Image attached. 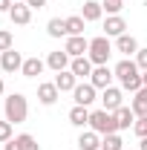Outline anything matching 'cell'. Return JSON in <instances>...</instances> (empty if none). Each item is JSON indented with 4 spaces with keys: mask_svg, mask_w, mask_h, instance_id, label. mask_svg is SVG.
<instances>
[{
    "mask_svg": "<svg viewBox=\"0 0 147 150\" xmlns=\"http://www.w3.org/2000/svg\"><path fill=\"white\" fill-rule=\"evenodd\" d=\"M3 112H6V121H12V124L26 121V115H29L26 95H23V93H12L9 98H6V104H3Z\"/></svg>",
    "mask_w": 147,
    "mask_h": 150,
    "instance_id": "6da1fadb",
    "label": "cell"
},
{
    "mask_svg": "<svg viewBox=\"0 0 147 150\" xmlns=\"http://www.w3.org/2000/svg\"><path fill=\"white\" fill-rule=\"evenodd\" d=\"M90 130H95L98 136H110V133H118L115 112H107V110H92V112H90Z\"/></svg>",
    "mask_w": 147,
    "mask_h": 150,
    "instance_id": "7a4b0ae2",
    "label": "cell"
},
{
    "mask_svg": "<svg viewBox=\"0 0 147 150\" xmlns=\"http://www.w3.org/2000/svg\"><path fill=\"white\" fill-rule=\"evenodd\" d=\"M110 55H112V43H110L107 35H98V38L90 40V52H87V58H90L95 67H104V64L110 61Z\"/></svg>",
    "mask_w": 147,
    "mask_h": 150,
    "instance_id": "3957f363",
    "label": "cell"
},
{
    "mask_svg": "<svg viewBox=\"0 0 147 150\" xmlns=\"http://www.w3.org/2000/svg\"><path fill=\"white\" fill-rule=\"evenodd\" d=\"M9 18H12L15 26H26V23L32 20V6H29L26 0H15L12 9H9Z\"/></svg>",
    "mask_w": 147,
    "mask_h": 150,
    "instance_id": "277c9868",
    "label": "cell"
},
{
    "mask_svg": "<svg viewBox=\"0 0 147 150\" xmlns=\"http://www.w3.org/2000/svg\"><path fill=\"white\" fill-rule=\"evenodd\" d=\"M64 52H66L69 58H81V55L90 52V40H87L84 35H69L66 43H64Z\"/></svg>",
    "mask_w": 147,
    "mask_h": 150,
    "instance_id": "5b68a950",
    "label": "cell"
},
{
    "mask_svg": "<svg viewBox=\"0 0 147 150\" xmlns=\"http://www.w3.org/2000/svg\"><path fill=\"white\" fill-rule=\"evenodd\" d=\"M112 78H115V72L104 64V67H95V69H92L90 84L95 87V90H107V87H112Z\"/></svg>",
    "mask_w": 147,
    "mask_h": 150,
    "instance_id": "8992f818",
    "label": "cell"
},
{
    "mask_svg": "<svg viewBox=\"0 0 147 150\" xmlns=\"http://www.w3.org/2000/svg\"><path fill=\"white\" fill-rule=\"evenodd\" d=\"M58 98H61V90L55 87V81H43V84H37V101H40V104L52 107Z\"/></svg>",
    "mask_w": 147,
    "mask_h": 150,
    "instance_id": "52a82bcc",
    "label": "cell"
},
{
    "mask_svg": "<svg viewBox=\"0 0 147 150\" xmlns=\"http://www.w3.org/2000/svg\"><path fill=\"white\" fill-rule=\"evenodd\" d=\"M0 69L3 72H18V69H23V55L15 52V49L0 52Z\"/></svg>",
    "mask_w": 147,
    "mask_h": 150,
    "instance_id": "ba28073f",
    "label": "cell"
},
{
    "mask_svg": "<svg viewBox=\"0 0 147 150\" xmlns=\"http://www.w3.org/2000/svg\"><path fill=\"white\" fill-rule=\"evenodd\" d=\"M95 93H98V90L87 81V84H78V87L72 90V98H75V104H78V107H90L92 101H95Z\"/></svg>",
    "mask_w": 147,
    "mask_h": 150,
    "instance_id": "9c48e42d",
    "label": "cell"
},
{
    "mask_svg": "<svg viewBox=\"0 0 147 150\" xmlns=\"http://www.w3.org/2000/svg\"><path fill=\"white\" fill-rule=\"evenodd\" d=\"M69 69H72V75L78 78V81H84V78H90L92 69H95V64H92L87 55H81V58H72V64H69Z\"/></svg>",
    "mask_w": 147,
    "mask_h": 150,
    "instance_id": "30bf717a",
    "label": "cell"
},
{
    "mask_svg": "<svg viewBox=\"0 0 147 150\" xmlns=\"http://www.w3.org/2000/svg\"><path fill=\"white\" fill-rule=\"evenodd\" d=\"M101 101H104V110L107 112H115L118 107H124L121 104V87H107L101 93Z\"/></svg>",
    "mask_w": 147,
    "mask_h": 150,
    "instance_id": "8fae6325",
    "label": "cell"
},
{
    "mask_svg": "<svg viewBox=\"0 0 147 150\" xmlns=\"http://www.w3.org/2000/svg\"><path fill=\"white\" fill-rule=\"evenodd\" d=\"M124 29H127V23H124L121 15H107V20H104V32H107V38H121Z\"/></svg>",
    "mask_w": 147,
    "mask_h": 150,
    "instance_id": "7c38bea8",
    "label": "cell"
},
{
    "mask_svg": "<svg viewBox=\"0 0 147 150\" xmlns=\"http://www.w3.org/2000/svg\"><path fill=\"white\" fill-rule=\"evenodd\" d=\"M69 64H72V58L66 55L64 49H58V52H49V58H46V67H49V69H55V72H64V69H69Z\"/></svg>",
    "mask_w": 147,
    "mask_h": 150,
    "instance_id": "4fadbf2b",
    "label": "cell"
},
{
    "mask_svg": "<svg viewBox=\"0 0 147 150\" xmlns=\"http://www.w3.org/2000/svg\"><path fill=\"white\" fill-rule=\"evenodd\" d=\"M112 72H115V78H118V81H124V78L139 75L141 69H139V64H136L133 58H124V61H118V64H115V69H112Z\"/></svg>",
    "mask_w": 147,
    "mask_h": 150,
    "instance_id": "5bb4252c",
    "label": "cell"
},
{
    "mask_svg": "<svg viewBox=\"0 0 147 150\" xmlns=\"http://www.w3.org/2000/svg\"><path fill=\"white\" fill-rule=\"evenodd\" d=\"M104 15V6L98 3V0H87L84 6H81V18L87 20V23H95V20H101Z\"/></svg>",
    "mask_w": 147,
    "mask_h": 150,
    "instance_id": "9a60e30c",
    "label": "cell"
},
{
    "mask_svg": "<svg viewBox=\"0 0 147 150\" xmlns=\"http://www.w3.org/2000/svg\"><path fill=\"white\" fill-rule=\"evenodd\" d=\"M55 87L61 93H72L78 87V78L72 75V69H64V72H55Z\"/></svg>",
    "mask_w": 147,
    "mask_h": 150,
    "instance_id": "2e32d148",
    "label": "cell"
},
{
    "mask_svg": "<svg viewBox=\"0 0 147 150\" xmlns=\"http://www.w3.org/2000/svg\"><path fill=\"white\" fill-rule=\"evenodd\" d=\"M78 150H101V136L95 130H84L78 136Z\"/></svg>",
    "mask_w": 147,
    "mask_h": 150,
    "instance_id": "e0dca14e",
    "label": "cell"
},
{
    "mask_svg": "<svg viewBox=\"0 0 147 150\" xmlns=\"http://www.w3.org/2000/svg\"><path fill=\"white\" fill-rule=\"evenodd\" d=\"M115 49H118V52H124V55L130 58V55H136L141 46H139V40H136L133 35H127V32H124L121 38H115Z\"/></svg>",
    "mask_w": 147,
    "mask_h": 150,
    "instance_id": "ac0fdd59",
    "label": "cell"
},
{
    "mask_svg": "<svg viewBox=\"0 0 147 150\" xmlns=\"http://www.w3.org/2000/svg\"><path fill=\"white\" fill-rule=\"evenodd\" d=\"M46 69V61H40V58H26L23 61V78H37V75Z\"/></svg>",
    "mask_w": 147,
    "mask_h": 150,
    "instance_id": "d6986e66",
    "label": "cell"
},
{
    "mask_svg": "<svg viewBox=\"0 0 147 150\" xmlns=\"http://www.w3.org/2000/svg\"><path fill=\"white\" fill-rule=\"evenodd\" d=\"M115 121H118V130H130V127L136 124L133 107H118V110H115Z\"/></svg>",
    "mask_w": 147,
    "mask_h": 150,
    "instance_id": "ffe728a7",
    "label": "cell"
},
{
    "mask_svg": "<svg viewBox=\"0 0 147 150\" xmlns=\"http://www.w3.org/2000/svg\"><path fill=\"white\" fill-rule=\"evenodd\" d=\"M130 107H133V112H136V118L147 115V87H144V90H139V93H133Z\"/></svg>",
    "mask_w": 147,
    "mask_h": 150,
    "instance_id": "44dd1931",
    "label": "cell"
},
{
    "mask_svg": "<svg viewBox=\"0 0 147 150\" xmlns=\"http://www.w3.org/2000/svg\"><path fill=\"white\" fill-rule=\"evenodd\" d=\"M69 124L87 127V124H90V107H78V104H75L72 110H69Z\"/></svg>",
    "mask_w": 147,
    "mask_h": 150,
    "instance_id": "7402d4cb",
    "label": "cell"
},
{
    "mask_svg": "<svg viewBox=\"0 0 147 150\" xmlns=\"http://www.w3.org/2000/svg\"><path fill=\"white\" fill-rule=\"evenodd\" d=\"M46 32H49V38H64L66 35V18H52L46 23Z\"/></svg>",
    "mask_w": 147,
    "mask_h": 150,
    "instance_id": "603a6c76",
    "label": "cell"
},
{
    "mask_svg": "<svg viewBox=\"0 0 147 150\" xmlns=\"http://www.w3.org/2000/svg\"><path fill=\"white\" fill-rule=\"evenodd\" d=\"M84 23L87 20L81 18V15H69L66 18V38L69 35H84Z\"/></svg>",
    "mask_w": 147,
    "mask_h": 150,
    "instance_id": "cb8c5ba5",
    "label": "cell"
},
{
    "mask_svg": "<svg viewBox=\"0 0 147 150\" xmlns=\"http://www.w3.org/2000/svg\"><path fill=\"white\" fill-rule=\"evenodd\" d=\"M121 144H124V142H121V136H118V133H110V136H104V139H101V150H124Z\"/></svg>",
    "mask_w": 147,
    "mask_h": 150,
    "instance_id": "d4e9b609",
    "label": "cell"
},
{
    "mask_svg": "<svg viewBox=\"0 0 147 150\" xmlns=\"http://www.w3.org/2000/svg\"><path fill=\"white\" fill-rule=\"evenodd\" d=\"M15 139H18L20 150H40L37 139H35V136H29V133H20V136H15Z\"/></svg>",
    "mask_w": 147,
    "mask_h": 150,
    "instance_id": "484cf974",
    "label": "cell"
},
{
    "mask_svg": "<svg viewBox=\"0 0 147 150\" xmlns=\"http://www.w3.org/2000/svg\"><path fill=\"white\" fill-rule=\"evenodd\" d=\"M6 49H15V38L9 29H0V52H6Z\"/></svg>",
    "mask_w": 147,
    "mask_h": 150,
    "instance_id": "4316f807",
    "label": "cell"
},
{
    "mask_svg": "<svg viewBox=\"0 0 147 150\" xmlns=\"http://www.w3.org/2000/svg\"><path fill=\"white\" fill-rule=\"evenodd\" d=\"M101 6H104V12H107V15H118V12L124 9V0H104Z\"/></svg>",
    "mask_w": 147,
    "mask_h": 150,
    "instance_id": "83f0119b",
    "label": "cell"
},
{
    "mask_svg": "<svg viewBox=\"0 0 147 150\" xmlns=\"http://www.w3.org/2000/svg\"><path fill=\"white\" fill-rule=\"evenodd\" d=\"M133 133H136L139 139H144V136H147V115L136 118V124H133Z\"/></svg>",
    "mask_w": 147,
    "mask_h": 150,
    "instance_id": "f1b7e54d",
    "label": "cell"
},
{
    "mask_svg": "<svg viewBox=\"0 0 147 150\" xmlns=\"http://www.w3.org/2000/svg\"><path fill=\"white\" fill-rule=\"evenodd\" d=\"M9 139H12V121L3 118V121H0V144H6Z\"/></svg>",
    "mask_w": 147,
    "mask_h": 150,
    "instance_id": "f546056e",
    "label": "cell"
},
{
    "mask_svg": "<svg viewBox=\"0 0 147 150\" xmlns=\"http://www.w3.org/2000/svg\"><path fill=\"white\" fill-rule=\"evenodd\" d=\"M136 64H139L141 72H147V49H139V52H136Z\"/></svg>",
    "mask_w": 147,
    "mask_h": 150,
    "instance_id": "4dcf8cb0",
    "label": "cell"
},
{
    "mask_svg": "<svg viewBox=\"0 0 147 150\" xmlns=\"http://www.w3.org/2000/svg\"><path fill=\"white\" fill-rule=\"evenodd\" d=\"M3 150H20L18 139H9V142H6V147H3Z\"/></svg>",
    "mask_w": 147,
    "mask_h": 150,
    "instance_id": "1f68e13d",
    "label": "cell"
},
{
    "mask_svg": "<svg viewBox=\"0 0 147 150\" xmlns=\"http://www.w3.org/2000/svg\"><path fill=\"white\" fill-rule=\"evenodd\" d=\"M12 3H15V0H0V12H6V15H9V9H12Z\"/></svg>",
    "mask_w": 147,
    "mask_h": 150,
    "instance_id": "d6a6232c",
    "label": "cell"
},
{
    "mask_svg": "<svg viewBox=\"0 0 147 150\" xmlns=\"http://www.w3.org/2000/svg\"><path fill=\"white\" fill-rule=\"evenodd\" d=\"M26 3H29L32 9H43V6H46V0H26Z\"/></svg>",
    "mask_w": 147,
    "mask_h": 150,
    "instance_id": "836d02e7",
    "label": "cell"
},
{
    "mask_svg": "<svg viewBox=\"0 0 147 150\" xmlns=\"http://www.w3.org/2000/svg\"><path fill=\"white\" fill-rule=\"evenodd\" d=\"M139 150H147V136L141 139V142H139Z\"/></svg>",
    "mask_w": 147,
    "mask_h": 150,
    "instance_id": "e575fe53",
    "label": "cell"
},
{
    "mask_svg": "<svg viewBox=\"0 0 147 150\" xmlns=\"http://www.w3.org/2000/svg\"><path fill=\"white\" fill-rule=\"evenodd\" d=\"M3 90H6V84H3V78H0V95H3Z\"/></svg>",
    "mask_w": 147,
    "mask_h": 150,
    "instance_id": "d590c367",
    "label": "cell"
},
{
    "mask_svg": "<svg viewBox=\"0 0 147 150\" xmlns=\"http://www.w3.org/2000/svg\"><path fill=\"white\" fill-rule=\"evenodd\" d=\"M141 81H144V87H147V72H141Z\"/></svg>",
    "mask_w": 147,
    "mask_h": 150,
    "instance_id": "8d00e7d4",
    "label": "cell"
}]
</instances>
